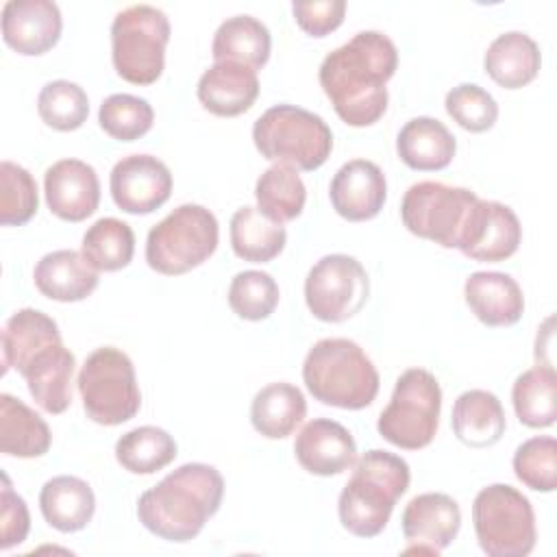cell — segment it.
<instances>
[{"mask_svg":"<svg viewBox=\"0 0 557 557\" xmlns=\"http://www.w3.org/2000/svg\"><path fill=\"white\" fill-rule=\"evenodd\" d=\"M252 141L263 159L302 172L324 165L333 150L329 124L296 104H276L263 111L252 124Z\"/></svg>","mask_w":557,"mask_h":557,"instance_id":"obj_5","label":"cell"},{"mask_svg":"<svg viewBox=\"0 0 557 557\" xmlns=\"http://www.w3.org/2000/svg\"><path fill=\"white\" fill-rule=\"evenodd\" d=\"M302 381L322 405L350 411L372 405L381 385L372 359L346 337L315 342L305 357Z\"/></svg>","mask_w":557,"mask_h":557,"instance_id":"obj_4","label":"cell"},{"mask_svg":"<svg viewBox=\"0 0 557 557\" xmlns=\"http://www.w3.org/2000/svg\"><path fill=\"white\" fill-rule=\"evenodd\" d=\"M81 252L98 272H117L133 259L135 233L117 218H100L85 231Z\"/></svg>","mask_w":557,"mask_h":557,"instance_id":"obj_35","label":"cell"},{"mask_svg":"<svg viewBox=\"0 0 557 557\" xmlns=\"http://www.w3.org/2000/svg\"><path fill=\"white\" fill-rule=\"evenodd\" d=\"M400 161L418 172H437L450 165L457 141L455 135L435 117H411L396 137Z\"/></svg>","mask_w":557,"mask_h":557,"instance_id":"obj_24","label":"cell"},{"mask_svg":"<svg viewBox=\"0 0 557 557\" xmlns=\"http://www.w3.org/2000/svg\"><path fill=\"white\" fill-rule=\"evenodd\" d=\"M39 207L37 183L33 174L13 163H0V222L4 226H22L26 224Z\"/></svg>","mask_w":557,"mask_h":557,"instance_id":"obj_40","label":"cell"},{"mask_svg":"<svg viewBox=\"0 0 557 557\" xmlns=\"http://www.w3.org/2000/svg\"><path fill=\"white\" fill-rule=\"evenodd\" d=\"M366 268L350 255H324L305 278V302L322 322H344L359 313L368 300Z\"/></svg>","mask_w":557,"mask_h":557,"instance_id":"obj_12","label":"cell"},{"mask_svg":"<svg viewBox=\"0 0 557 557\" xmlns=\"http://www.w3.org/2000/svg\"><path fill=\"white\" fill-rule=\"evenodd\" d=\"M272 48L270 30L252 15H235L224 20L211 44L215 61H231L259 70L268 63Z\"/></svg>","mask_w":557,"mask_h":557,"instance_id":"obj_30","label":"cell"},{"mask_svg":"<svg viewBox=\"0 0 557 557\" xmlns=\"http://www.w3.org/2000/svg\"><path fill=\"white\" fill-rule=\"evenodd\" d=\"M39 509L52 529L61 533H76L91 522L96 496L87 481L61 474L44 483L39 492Z\"/></svg>","mask_w":557,"mask_h":557,"instance_id":"obj_26","label":"cell"},{"mask_svg":"<svg viewBox=\"0 0 557 557\" xmlns=\"http://www.w3.org/2000/svg\"><path fill=\"white\" fill-rule=\"evenodd\" d=\"M329 198L337 215L348 222H366L379 215L387 198L383 170L368 159L344 163L329 187Z\"/></svg>","mask_w":557,"mask_h":557,"instance_id":"obj_19","label":"cell"},{"mask_svg":"<svg viewBox=\"0 0 557 557\" xmlns=\"http://www.w3.org/2000/svg\"><path fill=\"white\" fill-rule=\"evenodd\" d=\"M522 242V226L511 207L496 200H476L459 239V250L474 261L498 263L509 259Z\"/></svg>","mask_w":557,"mask_h":557,"instance_id":"obj_14","label":"cell"},{"mask_svg":"<svg viewBox=\"0 0 557 557\" xmlns=\"http://www.w3.org/2000/svg\"><path fill=\"white\" fill-rule=\"evenodd\" d=\"M109 189L122 211L146 215L168 202L172 174L170 168L152 154H128L113 165Z\"/></svg>","mask_w":557,"mask_h":557,"instance_id":"obj_13","label":"cell"},{"mask_svg":"<svg viewBox=\"0 0 557 557\" xmlns=\"http://www.w3.org/2000/svg\"><path fill=\"white\" fill-rule=\"evenodd\" d=\"M224 479L209 463H183L137 500L139 522L165 542H189L218 513Z\"/></svg>","mask_w":557,"mask_h":557,"instance_id":"obj_2","label":"cell"},{"mask_svg":"<svg viewBox=\"0 0 557 557\" xmlns=\"http://www.w3.org/2000/svg\"><path fill=\"white\" fill-rule=\"evenodd\" d=\"M298 463L318 476H333L357 461V444L350 431L329 418L307 422L294 442Z\"/></svg>","mask_w":557,"mask_h":557,"instance_id":"obj_20","label":"cell"},{"mask_svg":"<svg viewBox=\"0 0 557 557\" xmlns=\"http://www.w3.org/2000/svg\"><path fill=\"white\" fill-rule=\"evenodd\" d=\"M196 96L200 104L220 117L246 113L259 96L257 70L231 61H215L198 78Z\"/></svg>","mask_w":557,"mask_h":557,"instance_id":"obj_21","label":"cell"},{"mask_svg":"<svg viewBox=\"0 0 557 557\" xmlns=\"http://www.w3.org/2000/svg\"><path fill=\"white\" fill-rule=\"evenodd\" d=\"M35 287L50 300L78 302L98 287V270L83 252L63 248L44 255L33 270Z\"/></svg>","mask_w":557,"mask_h":557,"instance_id":"obj_22","label":"cell"},{"mask_svg":"<svg viewBox=\"0 0 557 557\" xmlns=\"http://www.w3.org/2000/svg\"><path fill=\"white\" fill-rule=\"evenodd\" d=\"M307 416L302 392L285 381L261 387L250 403V422L268 440H283L296 431Z\"/></svg>","mask_w":557,"mask_h":557,"instance_id":"obj_28","label":"cell"},{"mask_svg":"<svg viewBox=\"0 0 557 557\" xmlns=\"http://www.w3.org/2000/svg\"><path fill=\"white\" fill-rule=\"evenodd\" d=\"M476 200L479 196L466 187L420 181L405 191L400 220L409 233L435 242L442 248H457Z\"/></svg>","mask_w":557,"mask_h":557,"instance_id":"obj_11","label":"cell"},{"mask_svg":"<svg viewBox=\"0 0 557 557\" xmlns=\"http://www.w3.org/2000/svg\"><path fill=\"white\" fill-rule=\"evenodd\" d=\"M442 389L424 368L405 370L394 385L387 407L381 411L376 431L389 444L405 450L429 446L440 426Z\"/></svg>","mask_w":557,"mask_h":557,"instance_id":"obj_8","label":"cell"},{"mask_svg":"<svg viewBox=\"0 0 557 557\" xmlns=\"http://www.w3.org/2000/svg\"><path fill=\"white\" fill-rule=\"evenodd\" d=\"M76 359L61 339L33 350L15 370L24 376L30 396L46 413H63L72 403V376Z\"/></svg>","mask_w":557,"mask_h":557,"instance_id":"obj_16","label":"cell"},{"mask_svg":"<svg viewBox=\"0 0 557 557\" xmlns=\"http://www.w3.org/2000/svg\"><path fill=\"white\" fill-rule=\"evenodd\" d=\"M400 522L403 535L411 544L405 553L440 555L459 533L461 509L453 496L426 492L407 503Z\"/></svg>","mask_w":557,"mask_h":557,"instance_id":"obj_15","label":"cell"},{"mask_svg":"<svg viewBox=\"0 0 557 557\" xmlns=\"http://www.w3.org/2000/svg\"><path fill=\"white\" fill-rule=\"evenodd\" d=\"M52 444L46 420L11 394H0V450L9 457H41Z\"/></svg>","mask_w":557,"mask_h":557,"instance_id":"obj_29","label":"cell"},{"mask_svg":"<svg viewBox=\"0 0 557 557\" xmlns=\"http://www.w3.org/2000/svg\"><path fill=\"white\" fill-rule=\"evenodd\" d=\"M257 209L276 224H285L296 220L307 200V187L298 176V170L274 163L270 165L255 185Z\"/></svg>","mask_w":557,"mask_h":557,"instance_id":"obj_33","label":"cell"},{"mask_svg":"<svg viewBox=\"0 0 557 557\" xmlns=\"http://www.w3.org/2000/svg\"><path fill=\"white\" fill-rule=\"evenodd\" d=\"M218 218L202 205H181L154 224L146 237L148 265L165 276L185 274L218 248Z\"/></svg>","mask_w":557,"mask_h":557,"instance_id":"obj_6","label":"cell"},{"mask_svg":"<svg viewBox=\"0 0 557 557\" xmlns=\"http://www.w3.org/2000/svg\"><path fill=\"white\" fill-rule=\"evenodd\" d=\"M518 420L531 429H546L557 418V374L553 366H535L522 372L511 387Z\"/></svg>","mask_w":557,"mask_h":557,"instance_id":"obj_32","label":"cell"},{"mask_svg":"<svg viewBox=\"0 0 557 557\" xmlns=\"http://www.w3.org/2000/svg\"><path fill=\"white\" fill-rule=\"evenodd\" d=\"M466 305L485 326H511L524 313V296L505 272H472L463 285Z\"/></svg>","mask_w":557,"mask_h":557,"instance_id":"obj_23","label":"cell"},{"mask_svg":"<svg viewBox=\"0 0 557 557\" xmlns=\"http://www.w3.org/2000/svg\"><path fill=\"white\" fill-rule=\"evenodd\" d=\"M479 546L490 557H527L535 548V513L529 498L507 485L483 487L472 503Z\"/></svg>","mask_w":557,"mask_h":557,"instance_id":"obj_10","label":"cell"},{"mask_svg":"<svg viewBox=\"0 0 557 557\" xmlns=\"http://www.w3.org/2000/svg\"><path fill=\"white\" fill-rule=\"evenodd\" d=\"M30 531V516L24 498L13 492L11 481L2 474L0 490V548L9 550L15 544H22Z\"/></svg>","mask_w":557,"mask_h":557,"instance_id":"obj_44","label":"cell"},{"mask_svg":"<svg viewBox=\"0 0 557 557\" xmlns=\"http://www.w3.org/2000/svg\"><path fill=\"white\" fill-rule=\"evenodd\" d=\"M100 128L117 141L144 137L154 122V111L146 98L133 94H111L98 109Z\"/></svg>","mask_w":557,"mask_h":557,"instance_id":"obj_38","label":"cell"},{"mask_svg":"<svg viewBox=\"0 0 557 557\" xmlns=\"http://www.w3.org/2000/svg\"><path fill=\"white\" fill-rule=\"evenodd\" d=\"M176 457L174 437L159 426L144 424L124 433L115 442L117 463L133 474H152L170 466Z\"/></svg>","mask_w":557,"mask_h":557,"instance_id":"obj_34","label":"cell"},{"mask_svg":"<svg viewBox=\"0 0 557 557\" xmlns=\"http://www.w3.org/2000/svg\"><path fill=\"white\" fill-rule=\"evenodd\" d=\"M398 67L394 41L379 30H361L320 63V87L348 126H372L387 109V81Z\"/></svg>","mask_w":557,"mask_h":557,"instance_id":"obj_1","label":"cell"},{"mask_svg":"<svg viewBox=\"0 0 557 557\" xmlns=\"http://www.w3.org/2000/svg\"><path fill=\"white\" fill-rule=\"evenodd\" d=\"M450 424L461 444L470 448H487L505 435L507 418L496 394L487 389H468L457 396Z\"/></svg>","mask_w":557,"mask_h":557,"instance_id":"obj_25","label":"cell"},{"mask_svg":"<svg viewBox=\"0 0 557 557\" xmlns=\"http://www.w3.org/2000/svg\"><path fill=\"white\" fill-rule=\"evenodd\" d=\"M37 113L44 124L54 131H76L89 115V98L85 89L72 81H50L37 96Z\"/></svg>","mask_w":557,"mask_h":557,"instance_id":"obj_37","label":"cell"},{"mask_svg":"<svg viewBox=\"0 0 557 557\" xmlns=\"http://www.w3.org/2000/svg\"><path fill=\"white\" fill-rule=\"evenodd\" d=\"M78 394L89 420L117 426L137 416L141 392L131 357L115 346L96 348L78 372Z\"/></svg>","mask_w":557,"mask_h":557,"instance_id":"obj_7","label":"cell"},{"mask_svg":"<svg viewBox=\"0 0 557 557\" xmlns=\"http://www.w3.org/2000/svg\"><path fill=\"white\" fill-rule=\"evenodd\" d=\"M281 298L278 285L272 274L261 270L237 272L228 285V305L233 313L248 322L270 318Z\"/></svg>","mask_w":557,"mask_h":557,"instance_id":"obj_39","label":"cell"},{"mask_svg":"<svg viewBox=\"0 0 557 557\" xmlns=\"http://www.w3.org/2000/svg\"><path fill=\"white\" fill-rule=\"evenodd\" d=\"M231 246L233 252L250 263H268L278 257L287 244L283 224L265 218L257 207H239L231 218Z\"/></svg>","mask_w":557,"mask_h":557,"instance_id":"obj_31","label":"cell"},{"mask_svg":"<svg viewBox=\"0 0 557 557\" xmlns=\"http://www.w3.org/2000/svg\"><path fill=\"white\" fill-rule=\"evenodd\" d=\"M48 209L65 222L87 220L100 202V181L96 170L81 159H61L44 174Z\"/></svg>","mask_w":557,"mask_h":557,"instance_id":"obj_18","label":"cell"},{"mask_svg":"<svg viewBox=\"0 0 557 557\" xmlns=\"http://www.w3.org/2000/svg\"><path fill=\"white\" fill-rule=\"evenodd\" d=\"M409 481V463L403 457L381 448L361 455L337 500L342 527L357 537L379 535L387 527L396 500L407 492Z\"/></svg>","mask_w":557,"mask_h":557,"instance_id":"obj_3","label":"cell"},{"mask_svg":"<svg viewBox=\"0 0 557 557\" xmlns=\"http://www.w3.org/2000/svg\"><path fill=\"white\" fill-rule=\"evenodd\" d=\"M446 113L470 133H485L498 120V104L490 91L474 83H461L446 94Z\"/></svg>","mask_w":557,"mask_h":557,"instance_id":"obj_42","label":"cell"},{"mask_svg":"<svg viewBox=\"0 0 557 557\" xmlns=\"http://www.w3.org/2000/svg\"><path fill=\"white\" fill-rule=\"evenodd\" d=\"M296 24L311 37H326L342 26L346 2L344 0H298L292 4Z\"/></svg>","mask_w":557,"mask_h":557,"instance_id":"obj_43","label":"cell"},{"mask_svg":"<svg viewBox=\"0 0 557 557\" xmlns=\"http://www.w3.org/2000/svg\"><path fill=\"white\" fill-rule=\"evenodd\" d=\"M61 11L50 0H9L2 7V39L24 57L52 50L61 37Z\"/></svg>","mask_w":557,"mask_h":557,"instance_id":"obj_17","label":"cell"},{"mask_svg":"<svg viewBox=\"0 0 557 557\" xmlns=\"http://www.w3.org/2000/svg\"><path fill=\"white\" fill-rule=\"evenodd\" d=\"M59 337L61 333L57 322L44 311L30 307L15 311L2 329V374L24 361L39 346Z\"/></svg>","mask_w":557,"mask_h":557,"instance_id":"obj_36","label":"cell"},{"mask_svg":"<svg viewBox=\"0 0 557 557\" xmlns=\"http://www.w3.org/2000/svg\"><path fill=\"white\" fill-rule=\"evenodd\" d=\"M542 65V54L537 44L520 30H507L498 35L485 50L483 67L487 76L505 87L520 89L529 85Z\"/></svg>","mask_w":557,"mask_h":557,"instance_id":"obj_27","label":"cell"},{"mask_svg":"<svg viewBox=\"0 0 557 557\" xmlns=\"http://www.w3.org/2000/svg\"><path fill=\"white\" fill-rule=\"evenodd\" d=\"M168 15L150 4L120 11L111 24V59L117 76L133 85H152L165 65Z\"/></svg>","mask_w":557,"mask_h":557,"instance_id":"obj_9","label":"cell"},{"mask_svg":"<svg viewBox=\"0 0 557 557\" xmlns=\"http://www.w3.org/2000/svg\"><path fill=\"white\" fill-rule=\"evenodd\" d=\"M513 472L522 485L535 492L557 487V442L550 435H537L522 442L513 453Z\"/></svg>","mask_w":557,"mask_h":557,"instance_id":"obj_41","label":"cell"}]
</instances>
